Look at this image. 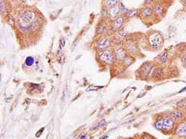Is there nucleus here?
<instances>
[{
	"label": "nucleus",
	"mask_w": 186,
	"mask_h": 139,
	"mask_svg": "<svg viewBox=\"0 0 186 139\" xmlns=\"http://www.w3.org/2000/svg\"><path fill=\"white\" fill-rule=\"evenodd\" d=\"M174 127V120L170 118L163 119V127L162 129L165 131L171 130Z\"/></svg>",
	"instance_id": "5"
},
{
	"label": "nucleus",
	"mask_w": 186,
	"mask_h": 139,
	"mask_svg": "<svg viewBox=\"0 0 186 139\" xmlns=\"http://www.w3.org/2000/svg\"><path fill=\"white\" fill-rule=\"evenodd\" d=\"M140 139H151L150 137L148 136H141V138Z\"/></svg>",
	"instance_id": "28"
},
{
	"label": "nucleus",
	"mask_w": 186,
	"mask_h": 139,
	"mask_svg": "<svg viewBox=\"0 0 186 139\" xmlns=\"http://www.w3.org/2000/svg\"><path fill=\"white\" fill-rule=\"evenodd\" d=\"M105 27H106V24H105V23H104V24H102L101 26L98 28L97 33H103V31H104V30H105Z\"/></svg>",
	"instance_id": "18"
},
{
	"label": "nucleus",
	"mask_w": 186,
	"mask_h": 139,
	"mask_svg": "<svg viewBox=\"0 0 186 139\" xmlns=\"http://www.w3.org/2000/svg\"><path fill=\"white\" fill-rule=\"evenodd\" d=\"M151 68H152L151 65H149V64L144 65L143 66V68H142V69H141V74L142 75H144V76L147 75L148 73L150 72L151 70Z\"/></svg>",
	"instance_id": "11"
},
{
	"label": "nucleus",
	"mask_w": 186,
	"mask_h": 139,
	"mask_svg": "<svg viewBox=\"0 0 186 139\" xmlns=\"http://www.w3.org/2000/svg\"><path fill=\"white\" fill-rule=\"evenodd\" d=\"M105 124H106L105 121V120H102V121H101V122H100V123L98 124V125L97 126V127H103V126L105 125Z\"/></svg>",
	"instance_id": "24"
},
{
	"label": "nucleus",
	"mask_w": 186,
	"mask_h": 139,
	"mask_svg": "<svg viewBox=\"0 0 186 139\" xmlns=\"http://www.w3.org/2000/svg\"><path fill=\"white\" fill-rule=\"evenodd\" d=\"M160 60L161 61L162 63H166L168 60V54L167 52H164V54H162L160 57Z\"/></svg>",
	"instance_id": "17"
},
{
	"label": "nucleus",
	"mask_w": 186,
	"mask_h": 139,
	"mask_svg": "<svg viewBox=\"0 0 186 139\" xmlns=\"http://www.w3.org/2000/svg\"><path fill=\"white\" fill-rule=\"evenodd\" d=\"M153 10H154V13L156 14V15H160V14L162 13L164 9L162 6L158 4L155 6Z\"/></svg>",
	"instance_id": "13"
},
{
	"label": "nucleus",
	"mask_w": 186,
	"mask_h": 139,
	"mask_svg": "<svg viewBox=\"0 0 186 139\" xmlns=\"http://www.w3.org/2000/svg\"><path fill=\"white\" fill-rule=\"evenodd\" d=\"M171 119L174 120V121H178L180 120L181 119L182 117H183V113H182L181 111H174L172 112L171 113Z\"/></svg>",
	"instance_id": "6"
},
{
	"label": "nucleus",
	"mask_w": 186,
	"mask_h": 139,
	"mask_svg": "<svg viewBox=\"0 0 186 139\" xmlns=\"http://www.w3.org/2000/svg\"><path fill=\"white\" fill-rule=\"evenodd\" d=\"M43 129H40V133H39V131H38V132L37 133V134H36V137H39V136H40V134H41V133H42V131H42V130H43Z\"/></svg>",
	"instance_id": "27"
},
{
	"label": "nucleus",
	"mask_w": 186,
	"mask_h": 139,
	"mask_svg": "<svg viewBox=\"0 0 186 139\" xmlns=\"http://www.w3.org/2000/svg\"><path fill=\"white\" fill-rule=\"evenodd\" d=\"M120 11V8L119 5H115V6H113L110 11V15L112 18H115L117 16V14L119 13Z\"/></svg>",
	"instance_id": "9"
},
{
	"label": "nucleus",
	"mask_w": 186,
	"mask_h": 139,
	"mask_svg": "<svg viewBox=\"0 0 186 139\" xmlns=\"http://www.w3.org/2000/svg\"><path fill=\"white\" fill-rule=\"evenodd\" d=\"M4 9V2H3V0H1V11L2 13Z\"/></svg>",
	"instance_id": "25"
},
{
	"label": "nucleus",
	"mask_w": 186,
	"mask_h": 139,
	"mask_svg": "<svg viewBox=\"0 0 186 139\" xmlns=\"http://www.w3.org/2000/svg\"><path fill=\"white\" fill-rule=\"evenodd\" d=\"M110 46V40L107 38H102L101 40H99L98 43H97V48L101 50L103 49H105L108 48Z\"/></svg>",
	"instance_id": "4"
},
{
	"label": "nucleus",
	"mask_w": 186,
	"mask_h": 139,
	"mask_svg": "<svg viewBox=\"0 0 186 139\" xmlns=\"http://www.w3.org/2000/svg\"><path fill=\"white\" fill-rule=\"evenodd\" d=\"M137 11H134V10H128V11L126 12V16H129V17H132V16H135Z\"/></svg>",
	"instance_id": "19"
},
{
	"label": "nucleus",
	"mask_w": 186,
	"mask_h": 139,
	"mask_svg": "<svg viewBox=\"0 0 186 139\" xmlns=\"http://www.w3.org/2000/svg\"><path fill=\"white\" fill-rule=\"evenodd\" d=\"M119 8H120V11H122L123 13H126V12L128 11V10L126 9V7L124 6V5H123L122 3H120L119 4Z\"/></svg>",
	"instance_id": "21"
},
{
	"label": "nucleus",
	"mask_w": 186,
	"mask_h": 139,
	"mask_svg": "<svg viewBox=\"0 0 186 139\" xmlns=\"http://www.w3.org/2000/svg\"><path fill=\"white\" fill-rule=\"evenodd\" d=\"M35 18V15L33 12L31 11H25L21 16V20L26 23L32 22Z\"/></svg>",
	"instance_id": "3"
},
{
	"label": "nucleus",
	"mask_w": 186,
	"mask_h": 139,
	"mask_svg": "<svg viewBox=\"0 0 186 139\" xmlns=\"http://www.w3.org/2000/svg\"><path fill=\"white\" fill-rule=\"evenodd\" d=\"M183 3L184 5H185L186 6V0H183Z\"/></svg>",
	"instance_id": "30"
},
{
	"label": "nucleus",
	"mask_w": 186,
	"mask_h": 139,
	"mask_svg": "<svg viewBox=\"0 0 186 139\" xmlns=\"http://www.w3.org/2000/svg\"><path fill=\"white\" fill-rule=\"evenodd\" d=\"M155 128L158 129V130L162 129V127H163V119H160L157 120L155 124Z\"/></svg>",
	"instance_id": "15"
},
{
	"label": "nucleus",
	"mask_w": 186,
	"mask_h": 139,
	"mask_svg": "<svg viewBox=\"0 0 186 139\" xmlns=\"http://www.w3.org/2000/svg\"><path fill=\"white\" fill-rule=\"evenodd\" d=\"M113 43L116 45H119L121 44V40H119V38H115V39L113 40Z\"/></svg>",
	"instance_id": "23"
},
{
	"label": "nucleus",
	"mask_w": 186,
	"mask_h": 139,
	"mask_svg": "<svg viewBox=\"0 0 186 139\" xmlns=\"http://www.w3.org/2000/svg\"><path fill=\"white\" fill-rule=\"evenodd\" d=\"M117 2V0H108L107 1V4L109 6H113L116 5Z\"/></svg>",
	"instance_id": "20"
},
{
	"label": "nucleus",
	"mask_w": 186,
	"mask_h": 139,
	"mask_svg": "<svg viewBox=\"0 0 186 139\" xmlns=\"http://www.w3.org/2000/svg\"><path fill=\"white\" fill-rule=\"evenodd\" d=\"M183 64L186 66V54L183 56Z\"/></svg>",
	"instance_id": "26"
},
{
	"label": "nucleus",
	"mask_w": 186,
	"mask_h": 139,
	"mask_svg": "<svg viewBox=\"0 0 186 139\" xmlns=\"http://www.w3.org/2000/svg\"><path fill=\"white\" fill-rule=\"evenodd\" d=\"M176 134L180 136H186V126L183 124L179 126L176 129Z\"/></svg>",
	"instance_id": "8"
},
{
	"label": "nucleus",
	"mask_w": 186,
	"mask_h": 139,
	"mask_svg": "<svg viewBox=\"0 0 186 139\" xmlns=\"http://www.w3.org/2000/svg\"><path fill=\"white\" fill-rule=\"evenodd\" d=\"M65 41H66L65 38H62L60 42V49H61L63 48V47L65 46V44H66Z\"/></svg>",
	"instance_id": "22"
},
{
	"label": "nucleus",
	"mask_w": 186,
	"mask_h": 139,
	"mask_svg": "<svg viewBox=\"0 0 186 139\" xmlns=\"http://www.w3.org/2000/svg\"><path fill=\"white\" fill-rule=\"evenodd\" d=\"M152 15V10L151 8H146V9H144L142 12H141V16L144 17V18H148L150 17Z\"/></svg>",
	"instance_id": "12"
},
{
	"label": "nucleus",
	"mask_w": 186,
	"mask_h": 139,
	"mask_svg": "<svg viewBox=\"0 0 186 139\" xmlns=\"http://www.w3.org/2000/svg\"><path fill=\"white\" fill-rule=\"evenodd\" d=\"M146 2L148 3V4H149V3H151V2H152L153 0H146Z\"/></svg>",
	"instance_id": "29"
},
{
	"label": "nucleus",
	"mask_w": 186,
	"mask_h": 139,
	"mask_svg": "<svg viewBox=\"0 0 186 139\" xmlns=\"http://www.w3.org/2000/svg\"><path fill=\"white\" fill-rule=\"evenodd\" d=\"M148 42L153 49H158L162 44V38L158 33H153L150 35Z\"/></svg>",
	"instance_id": "1"
},
{
	"label": "nucleus",
	"mask_w": 186,
	"mask_h": 139,
	"mask_svg": "<svg viewBox=\"0 0 186 139\" xmlns=\"http://www.w3.org/2000/svg\"><path fill=\"white\" fill-rule=\"evenodd\" d=\"M34 63V58L32 56H28L27 57L25 60V64L27 65V66H32Z\"/></svg>",
	"instance_id": "14"
},
{
	"label": "nucleus",
	"mask_w": 186,
	"mask_h": 139,
	"mask_svg": "<svg viewBox=\"0 0 186 139\" xmlns=\"http://www.w3.org/2000/svg\"><path fill=\"white\" fill-rule=\"evenodd\" d=\"M99 57L102 61L105 62L108 64H112L114 61V57L112 56V54L108 50H104L100 52Z\"/></svg>",
	"instance_id": "2"
},
{
	"label": "nucleus",
	"mask_w": 186,
	"mask_h": 139,
	"mask_svg": "<svg viewBox=\"0 0 186 139\" xmlns=\"http://www.w3.org/2000/svg\"><path fill=\"white\" fill-rule=\"evenodd\" d=\"M163 75V70L162 68H155L153 70L152 73V76L153 77H155V78H159V77H161Z\"/></svg>",
	"instance_id": "10"
},
{
	"label": "nucleus",
	"mask_w": 186,
	"mask_h": 139,
	"mask_svg": "<svg viewBox=\"0 0 186 139\" xmlns=\"http://www.w3.org/2000/svg\"><path fill=\"white\" fill-rule=\"evenodd\" d=\"M117 57L119 58V59H123L124 56H125L124 51H123V49H119L117 51Z\"/></svg>",
	"instance_id": "16"
},
{
	"label": "nucleus",
	"mask_w": 186,
	"mask_h": 139,
	"mask_svg": "<svg viewBox=\"0 0 186 139\" xmlns=\"http://www.w3.org/2000/svg\"><path fill=\"white\" fill-rule=\"evenodd\" d=\"M183 125H185V126H186V122H184V123H183Z\"/></svg>",
	"instance_id": "31"
},
{
	"label": "nucleus",
	"mask_w": 186,
	"mask_h": 139,
	"mask_svg": "<svg viewBox=\"0 0 186 139\" xmlns=\"http://www.w3.org/2000/svg\"><path fill=\"white\" fill-rule=\"evenodd\" d=\"M123 18L122 17H119L115 20L114 24H113V28L115 29H119L123 25Z\"/></svg>",
	"instance_id": "7"
}]
</instances>
